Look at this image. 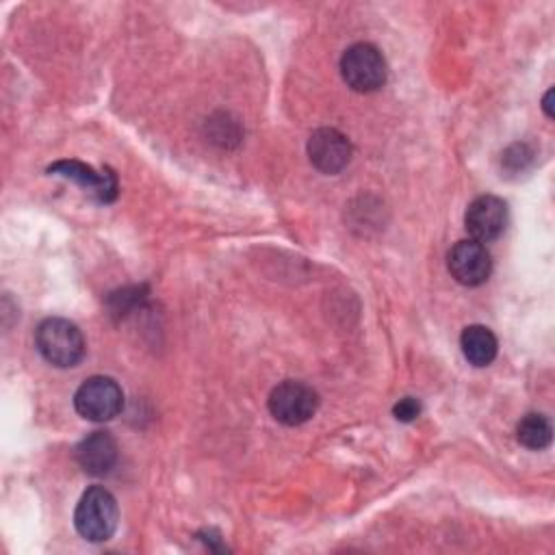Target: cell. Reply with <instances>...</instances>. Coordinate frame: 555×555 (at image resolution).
Here are the masks:
<instances>
[{
	"label": "cell",
	"mask_w": 555,
	"mask_h": 555,
	"mask_svg": "<svg viewBox=\"0 0 555 555\" xmlns=\"http://www.w3.org/2000/svg\"><path fill=\"white\" fill-rule=\"evenodd\" d=\"M464 225L473 241L490 243L505 232L507 204L496 195H479L468 204Z\"/></svg>",
	"instance_id": "8992f818"
},
{
	"label": "cell",
	"mask_w": 555,
	"mask_h": 555,
	"mask_svg": "<svg viewBox=\"0 0 555 555\" xmlns=\"http://www.w3.org/2000/svg\"><path fill=\"white\" fill-rule=\"evenodd\" d=\"M343 80L360 93L379 89L386 82V61L373 43H353L340 56Z\"/></svg>",
	"instance_id": "3957f363"
},
{
	"label": "cell",
	"mask_w": 555,
	"mask_h": 555,
	"mask_svg": "<svg viewBox=\"0 0 555 555\" xmlns=\"http://www.w3.org/2000/svg\"><path fill=\"white\" fill-rule=\"evenodd\" d=\"M551 95H553V89H548L546 95H544V100H542V108H544V113H546L548 117H553V111H551Z\"/></svg>",
	"instance_id": "5bb4252c"
},
{
	"label": "cell",
	"mask_w": 555,
	"mask_h": 555,
	"mask_svg": "<svg viewBox=\"0 0 555 555\" xmlns=\"http://www.w3.org/2000/svg\"><path fill=\"white\" fill-rule=\"evenodd\" d=\"M516 438H518V442L522 447L540 451V449L551 444L553 427H551V423H548V418L544 414L531 412V414H525L520 418V423L516 427Z\"/></svg>",
	"instance_id": "7c38bea8"
},
{
	"label": "cell",
	"mask_w": 555,
	"mask_h": 555,
	"mask_svg": "<svg viewBox=\"0 0 555 555\" xmlns=\"http://www.w3.org/2000/svg\"><path fill=\"white\" fill-rule=\"evenodd\" d=\"M48 173L76 182L78 186L93 193V197L100 204H108L117 197V178L111 169L95 171L93 167H89L80 160H56L54 165L48 167Z\"/></svg>",
	"instance_id": "9c48e42d"
},
{
	"label": "cell",
	"mask_w": 555,
	"mask_h": 555,
	"mask_svg": "<svg viewBox=\"0 0 555 555\" xmlns=\"http://www.w3.org/2000/svg\"><path fill=\"white\" fill-rule=\"evenodd\" d=\"M76 460L89 475H104L117 462V444L108 431H93L76 447Z\"/></svg>",
	"instance_id": "30bf717a"
},
{
	"label": "cell",
	"mask_w": 555,
	"mask_h": 555,
	"mask_svg": "<svg viewBox=\"0 0 555 555\" xmlns=\"http://www.w3.org/2000/svg\"><path fill=\"white\" fill-rule=\"evenodd\" d=\"M319 395L304 382L286 379L269 395V412L282 425H301L314 416Z\"/></svg>",
	"instance_id": "5b68a950"
},
{
	"label": "cell",
	"mask_w": 555,
	"mask_h": 555,
	"mask_svg": "<svg viewBox=\"0 0 555 555\" xmlns=\"http://www.w3.org/2000/svg\"><path fill=\"white\" fill-rule=\"evenodd\" d=\"M121 405H124V392L119 384L106 375L87 377L74 395L76 412L82 418L95 421V423L115 418L121 412Z\"/></svg>",
	"instance_id": "277c9868"
},
{
	"label": "cell",
	"mask_w": 555,
	"mask_h": 555,
	"mask_svg": "<svg viewBox=\"0 0 555 555\" xmlns=\"http://www.w3.org/2000/svg\"><path fill=\"white\" fill-rule=\"evenodd\" d=\"M117 520H119L117 501L106 488L91 486L82 492L74 512V525L85 540L89 542L108 540L117 529Z\"/></svg>",
	"instance_id": "6da1fadb"
},
{
	"label": "cell",
	"mask_w": 555,
	"mask_h": 555,
	"mask_svg": "<svg viewBox=\"0 0 555 555\" xmlns=\"http://www.w3.org/2000/svg\"><path fill=\"white\" fill-rule=\"evenodd\" d=\"M460 347L473 366H488L496 358L499 343L486 325H468L460 336Z\"/></svg>",
	"instance_id": "8fae6325"
},
{
	"label": "cell",
	"mask_w": 555,
	"mask_h": 555,
	"mask_svg": "<svg viewBox=\"0 0 555 555\" xmlns=\"http://www.w3.org/2000/svg\"><path fill=\"white\" fill-rule=\"evenodd\" d=\"M35 345L50 364L61 369L76 366L85 356V338L78 325L61 317H50L39 323Z\"/></svg>",
	"instance_id": "7a4b0ae2"
},
{
	"label": "cell",
	"mask_w": 555,
	"mask_h": 555,
	"mask_svg": "<svg viewBox=\"0 0 555 555\" xmlns=\"http://www.w3.org/2000/svg\"><path fill=\"white\" fill-rule=\"evenodd\" d=\"M308 156L319 171L338 173L351 158V143L336 128H319L308 139Z\"/></svg>",
	"instance_id": "ba28073f"
},
{
	"label": "cell",
	"mask_w": 555,
	"mask_h": 555,
	"mask_svg": "<svg viewBox=\"0 0 555 555\" xmlns=\"http://www.w3.org/2000/svg\"><path fill=\"white\" fill-rule=\"evenodd\" d=\"M392 414L397 421H403V423H410L414 421L418 414H421V403L414 399V397H403L395 403L392 408Z\"/></svg>",
	"instance_id": "4fadbf2b"
},
{
	"label": "cell",
	"mask_w": 555,
	"mask_h": 555,
	"mask_svg": "<svg viewBox=\"0 0 555 555\" xmlns=\"http://www.w3.org/2000/svg\"><path fill=\"white\" fill-rule=\"evenodd\" d=\"M451 275L464 286H479L490 278L492 260L483 243L466 238L457 241L447 258Z\"/></svg>",
	"instance_id": "52a82bcc"
}]
</instances>
